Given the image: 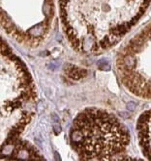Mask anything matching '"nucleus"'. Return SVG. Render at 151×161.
Instances as JSON below:
<instances>
[{"label":"nucleus","mask_w":151,"mask_h":161,"mask_svg":"<svg viewBox=\"0 0 151 161\" xmlns=\"http://www.w3.org/2000/svg\"><path fill=\"white\" fill-rule=\"evenodd\" d=\"M129 139L113 115L94 108L79 114L71 128V143L82 160L112 159L126 150Z\"/></svg>","instance_id":"f257e3e1"},{"label":"nucleus","mask_w":151,"mask_h":161,"mask_svg":"<svg viewBox=\"0 0 151 161\" xmlns=\"http://www.w3.org/2000/svg\"><path fill=\"white\" fill-rule=\"evenodd\" d=\"M65 71H66L67 75L70 78L75 79V80H78V79L84 77L86 75V74H87L84 69H78V68H77V67H75L73 65H67Z\"/></svg>","instance_id":"f03ea898"},{"label":"nucleus","mask_w":151,"mask_h":161,"mask_svg":"<svg viewBox=\"0 0 151 161\" xmlns=\"http://www.w3.org/2000/svg\"><path fill=\"white\" fill-rule=\"evenodd\" d=\"M98 68L102 70H109L111 69V65L108 61H106V60H101L99 61V63H98Z\"/></svg>","instance_id":"7ed1b4c3"}]
</instances>
